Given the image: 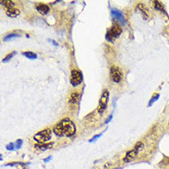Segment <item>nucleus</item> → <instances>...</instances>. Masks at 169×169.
Wrapping results in <instances>:
<instances>
[{"label":"nucleus","mask_w":169,"mask_h":169,"mask_svg":"<svg viewBox=\"0 0 169 169\" xmlns=\"http://www.w3.org/2000/svg\"><path fill=\"white\" fill-rule=\"evenodd\" d=\"M52 137V134H51V130L49 128H46L38 133H36L34 136H33V139L34 141H36L38 143H46L48 141H50Z\"/></svg>","instance_id":"nucleus-3"},{"label":"nucleus","mask_w":169,"mask_h":169,"mask_svg":"<svg viewBox=\"0 0 169 169\" xmlns=\"http://www.w3.org/2000/svg\"><path fill=\"white\" fill-rule=\"evenodd\" d=\"M111 119H112V115H109V117H108V119H107V120H106V123H108Z\"/></svg>","instance_id":"nucleus-23"},{"label":"nucleus","mask_w":169,"mask_h":169,"mask_svg":"<svg viewBox=\"0 0 169 169\" xmlns=\"http://www.w3.org/2000/svg\"><path fill=\"white\" fill-rule=\"evenodd\" d=\"M53 131L58 137H72L76 133V126L71 119L64 118L54 127Z\"/></svg>","instance_id":"nucleus-1"},{"label":"nucleus","mask_w":169,"mask_h":169,"mask_svg":"<svg viewBox=\"0 0 169 169\" xmlns=\"http://www.w3.org/2000/svg\"><path fill=\"white\" fill-rule=\"evenodd\" d=\"M15 55H16V52H12V53L8 54V55L6 56L4 59H2V62H4V63H5V62H7V61H9V60H10V59H11L13 56H15Z\"/></svg>","instance_id":"nucleus-19"},{"label":"nucleus","mask_w":169,"mask_h":169,"mask_svg":"<svg viewBox=\"0 0 169 169\" xmlns=\"http://www.w3.org/2000/svg\"><path fill=\"white\" fill-rule=\"evenodd\" d=\"M112 15L115 18L120 20L124 22V17H123V13L121 11H119L117 9H112Z\"/></svg>","instance_id":"nucleus-14"},{"label":"nucleus","mask_w":169,"mask_h":169,"mask_svg":"<svg viewBox=\"0 0 169 169\" xmlns=\"http://www.w3.org/2000/svg\"><path fill=\"white\" fill-rule=\"evenodd\" d=\"M53 145H54L53 142H50V143H37V144H35L34 148H35L36 150H38V151L44 152V151H46L47 149L52 148Z\"/></svg>","instance_id":"nucleus-8"},{"label":"nucleus","mask_w":169,"mask_h":169,"mask_svg":"<svg viewBox=\"0 0 169 169\" xmlns=\"http://www.w3.org/2000/svg\"><path fill=\"white\" fill-rule=\"evenodd\" d=\"M21 144H22V141L21 140H18L17 142H16V148L17 149H20L21 147Z\"/></svg>","instance_id":"nucleus-21"},{"label":"nucleus","mask_w":169,"mask_h":169,"mask_svg":"<svg viewBox=\"0 0 169 169\" xmlns=\"http://www.w3.org/2000/svg\"><path fill=\"white\" fill-rule=\"evenodd\" d=\"M121 32H122L121 27L118 24L115 23V24H113L112 27L107 31V32L106 34V40L108 42H113L115 39H116L117 37H119V35L121 34Z\"/></svg>","instance_id":"nucleus-2"},{"label":"nucleus","mask_w":169,"mask_h":169,"mask_svg":"<svg viewBox=\"0 0 169 169\" xmlns=\"http://www.w3.org/2000/svg\"><path fill=\"white\" fill-rule=\"evenodd\" d=\"M79 98H80V93L77 92H74L70 94V96L68 98V102L70 104H76L79 101Z\"/></svg>","instance_id":"nucleus-12"},{"label":"nucleus","mask_w":169,"mask_h":169,"mask_svg":"<svg viewBox=\"0 0 169 169\" xmlns=\"http://www.w3.org/2000/svg\"><path fill=\"white\" fill-rule=\"evenodd\" d=\"M142 146H143L142 142H138L137 145L135 146V148H134L133 150H131V151H129V152L127 153L126 156L124 157V162H125V163H129V162H131L132 160H134V159L136 158L137 154H139L140 150L142 148Z\"/></svg>","instance_id":"nucleus-5"},{"label":"nucleus","mask_w":169,"mask_h":169,"mask_svg":"<svg viewBox=\"0 0 169 169\" xmlns=\"http://www.w3.org/2000/svg\"><path fill=\"white\" fill-rule=\"evenodd\" d=\"M16 37H20V34L16 33V32H13V33H10L6 36H5L4 38V41H8V40H11L13 38H16Z\"/></svg>","instance_id":"nucleus-17"},{"label":"nucleus","mask_w":169,"mask_h":169,"mask_svg":"<svg viewBox=\"0 0 169 169\" xmlns=\"http://www.w3.org/2000/svg\"><path fill=\"white\" fill-rule=\"evenodd\" d=\"M1 4L6 6V9H9V8H13L15 6V2L13 1H9V0H1Z\"/></svg>","instance_id":"nucleus-13"},{"label":"nucleus","mask_w":169,"mask_h":169,"mask_svg":"<svg viewBox=\"0 0 169 169\" xmlns=\"http://www.w3.org/2000/svg\"><path fill=\"white\" fill-rule=\"evenodd\" d=\"M16 148V146H14V143H10L8 145H6V150L8 151H13Z\"/></svg>","instance_id":"nucleus-20"},{"label":"nucleus","mask_w":169,"mask_h":169,"mask_svg":"<svg viewBox=\"0 0 169 169\" xmlns=\"http://www.w3.org/2000/svg\"><path fill=\"white\" fill-rule=\"evenodd\" d=\"M154 8L156 10H160V11H162L164 13L166 12L165 7H164V5L162 4V2H160V1H154Z\"/></svg>","instance_id":"nucleus-15"},{"label":"nucleus","mask_w":169,"mask_h":169,"mask_svg":"<svg viewBox=\"0 0 169 169\" xmlns=\"http://www.w3.org/2000/svg\"><path fill=\"white\" fill-rule=\"evenodd\" d=\"M22 55L26 56V57H28V58H30V59H36L37 58V55L35 53H33V52H29V51L28 52H23Z\"/></svg>","instance_id":"nucleus-16"},{"label":"nucleus","mask_w":169,"mask_h":169,"mask_svg":"<svg viewBox=\"0 0 169 169\" xmlns=\"http://www.w3.org/2000/svg\"><path fill=\"white\" fill-rule=\"evenodd\" d=\"M137 8L142 13V15H143V17H144V19H148L149 18V16H150V12H149V9H148V7L144 5V4H139L138 6H137Z\"/></svg>","instance_id":"nucleus-10"},{"label":"nucleus","mask_w":169,"mask_h":169,"mask_svg":"<svg viewBox=\"0 0 169 169\" xmlns=\"http://www.w3.org/2000/svg\"><path fill=\"white\" fill-rule=\"evenodd\" d=\"M35 7H36V10H37L39 13L43 14V15L47 14V13L49 12V10H50L49 6H48L47 5H45V4H38V5H36Z\"/></svg>","instance_id":"nucleus-9"},{"label":"nucleus","mask_w":169,"mask_h":169,"mask_svg":"<svg viewBox=\"0 0 169 169\" xmlns=\"http://www.w3.org/2000/svg\"><path fill=\"white\" fill-rule=\"evenodd\" d=\"M108 100H109V92H108L107 89H105L103 91V93H102L100 101H99V106H98V109H97L99 114L104 113V111L106 109Z\"/></svg>","instance_id":"nucleus-4"},{"label":"nucleus","mask_w":169,"mask_h":169,"mask_svg":"<svg viewBox=\"0 0 169 169\" xmlns=\"http://www.w3.org/2000/svg\"><path fill=\"white\" fill-rule=\"evenodd\" d=\"M110 77H111V80L114 82L118 83V82H120L122 80L123 73H122V71L120 70L119 67H117L115 66H113L110 68Z\"/></svg>","instance_id":"nucleus-7"},{"label":"nucleus","mask_w":169,"mask_h":169,"mask_svg":"<svg viewBox=\"0 0 169 169\" xmlns=\"http://www.w3.org/2000/svg\"><path fill=\"white\" fill-rule=\"evenodd\" d=\"M101 135H102V134H98V135H95V136H94V137H93V139H91V140H90L89 141H90V142H93V141H95L96 139H98V138H99V137H100Z\"/></svg>","instance_id":"nucleus-22"},{"label":"nucleus","mask_w":169,"mask_h":169,"mask_svg":"<svg viewBox=\"0 0 169 169\" xmlns=\"http://www.w3.org/2000/svg\"><path fill=\"white\" fill-rule=\"evenodd\" d=\"M160 97V95L158 94V93H155V94H154L153 95V97H152V99L150 100V102H149V104H148V106H151L155 101H157L158 100V98Z\"/></svg>","instance_id":"nucleus-18"},{"label":"nucleus","mask_w":169,"mask_h":169,"mask_svg":"<svg viewBox=\"0 0 169 169\" xmlns=\"http://www.w3.org/2000/svg\"><path fill=\"white\" fill-rule=\"evenodd\" d=\"M20 11L18 8H15V7L9 8V9H6V16H8L10 18H16V17H18L20 15Z\"/></svg>","instance_id":"nucleus-11"},{"label":"nucleus","mask_w":169,"mask_h":169,"mask_svg":"<svg viewBox=\"0 0 169 169\" xmlns=\"http://www.w3.org/2000/svg\"><path fill=\"white\" fill-rule=\"evenodd\" d=\"M82 81V74L80 70L78 69H73L71 71V75H70V83L72 84V86L76 87L78 85H80Z\"/></svg>","instance_id":"nucleus-6"}]
</instances>
